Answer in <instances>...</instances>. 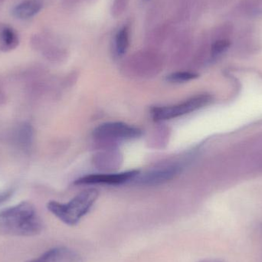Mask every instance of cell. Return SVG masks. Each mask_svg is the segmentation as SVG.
<instances>
[{"mask_svg":"<svg viewBox=\"0 0 262 262\" xmlns=\"http://www.w3.org/2000/svg\"><path fill=\"white\" fill-rule=\"evenodd\" d=\"M212 100V96L207 94L196 95L177 105L152 107L150 110L151 116L155 121L172 119L203 108L208 105Z\"/></svg>","mask_w":262,"mask_h":262,"instance_id":"cell-3","label":"cell"},{"mask_svg":"<svg viewBox=\"0 0 262 262\" xmlns=\"http://www.w3.org/2000/svg\"><path fill=\"white\" fill-rule=\"evenodd\" d=\"M41 9V4L35 0H28L17 5L13 10V15L18 18H29L38 13Z\"/></svg>","mask_w":262,"mask_h":262,"instance_id":"cell-8","label":"cell"},{"mask_svg":"<svg viewBox=\"0 0 262 262\" xmlns=\"http://www.w3.org/2000/svg\"><path fill=\"white\" fill-rule=\"evenodd\" d=\"M28 262H82L81 255L66 247L50 249L35 259Z\"/></svg>","mask_w":262,"mask_h":262,"instance_id":"cell-6","label":"cell"},{"mask_svg":"<svg viewBox=\"0 0 262 262\" xmlns=\"http://www.w3.org/2000/svg\"><path fill=\"white\" fill-rule=\"evenodd\" d=\"M180 172V166H177L156 169V170L151 171V172H147L140 177L139 182L141 184L149 185V186L163 184V183L172 180L174 177L178 175Z\"/></svg>","mask_w":262,"mask_h":262,"instance_id":"cell-7","label":"cell"},{"mask_svg":"<svg viewBox=\"0 0 262 262\" xmlns=\"http://www.w3.org/2000/svg\"><path fill=\"white\" fill-rule=\"evenodd\" d=\"M94 136L101 140H132L141 137L142 130L121 122H109L101 124L94 130Z\"/></svg>","mask_w":262,"mask_h":262,"instance_id":"cell-4","label":"cell"},{"mask_svg":"<svg viewBox=\"0 0 262 262\" xmlns=\"http://www.w3.org/2000/svg\"><path fill=\"white\" fill-rule=\"evenodd\" d=\"M2 38H3L5 47L7 48V49L15 48L17 43H18L16 34L14 32L13 29L9 27L5 28L3 29V33H2Z\"/></svg>","mask_w":262,"mask_h":262,"instance_id":"cell-11","label":"cell"},{"mask_svg":"<svg viewBox=\"0 0 262 262\" xmlns=\"http://www.w3.org/2000/svg\"><path fill=\"white\" fill-rule=\"evenodd\" d=\"M98 191L92 188L80 192L68 203L49 202L47 208L64 224L73 226L78 224L80 220L90 211L94 203L98 200Z\"/></svg>","mask_w":262,"mask_h":262,"instance_id":"cell-2","label":"cell"},{"mask_svg":"<svg viewBox=\"0 0 262 262\" xmlns=\"http://www.w3.org/2000/svg\"><path fill=\"white\" fill-rule=\"evenodd\" d=\"M139 170H130L127 172L114 174H92L78 179L75 185H121L134 180L138 174Z\"/></svg>","mask_w":262,"mask_h":262,"instance_id":"cell-5","label":"cell"},{"mask_svg":"<svg viewBox=\"0 0 262 262\" xmlns=\"http://www.w3.org/2000/svg\"><path fill=\"white\" fill-rule=\"evenodd\" d=\"M129 0H115V4H114V15L115 16L121 15L124 9L127 6Z\"/></svg>","mask_w":262,"mask_h":262,"instance_id":"cell-13","label":"cell"},{"mask_svg":"<svg viewBox=\"0 0 262 262\" xmlns=\"http://www.w3.org/2000/svg\"><path fill=\"white\" fill-rule=\"evenodd\" d=\"M14 191L12 189L0 192V205L3 204L9 200L13 195Z\"/></svg>","mask_w":262,"mask_h":262,"instance_id":"cell-14","label":"cell"},{"mask_svg":"<svg viewBox=\"0 0 262 262\" xmlns=\"http://www.w3.org/2000/svg\"><path fill=\"white\" fill-rule=\"evenodd\" d=\"M130 45V29L124 26L120 29L115 38V49L118 55H123L128 49Z\"/></svg>","mask_w":262,"mask_h":262,"instance_id":"cell-9","label":"cell"},{"mask_svg":"<svg viewBox=\"0 0 262 262\" xmlns=\"http://www.w3.org/2000/svg\"><path fill=\"white\" fill-rule=\"evenodd\" d=\"M42 230V223L33 205L23 202L0 212V232L16 236H34Z\"/></svg>","mask_w":262,"mask_h":262,"instance_id":"cell-1","label":"cell"},{"mask_svg":"<svg viewBox=\"0 0 262 262\" xmlns=\"http://www.w3.org/2000/svg\"><path fill=\"white\" fill-rule=\"evenodd\" d=\"M197 74L189 72H178L166 77V80L171 83H183L198 78Z\"/></svg>","mask_w":262,"mask_h":262,"instance_id":"cell-10","label":"cell"},{"mask_svg":"<svg viewBox=\"0 0 262 262\" xmlns=\"http://www.w3.org/2000/svg\"><path fill=\"white\" fill-rule=\"evenodd\" d=\"M229 43L227 40H220V41H215L212 46V54L215 56V55H220L223 53L226 49L229 48Z\"/></svg>","mask_w":262,"mask_h":262,"instance_id":"cell-12","label":"cell"}]
</instances>
